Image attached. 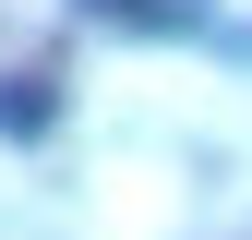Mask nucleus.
<instances>
[{"label":"nucleus","instance_id":"obj_1","mask_svg":"<svg viewBox=\"0 0 252 240\" xmlns=\"http://www.w3.org/2000/svg\"><path fill=\"white\" fill-rule=\"evenodd\" d=\"M48 120H60V96H48V72H0V132H12V144H36Z\"/></svg>","mask_w":252,"mask_h":240},{"label":"nucleus","instance_id":"obj_2","mask_svg":"<svg viewBox=\"0 0 252 240\" xmlns=\"http://www.w3.org/2000/svg\"><path fill=\"white\" fill-rule=\"evenodd\" d=\"M96 24H132V36H192V0H84Z\"/></svg>","mask_w":252,"mask_h":240}]
</instances>
